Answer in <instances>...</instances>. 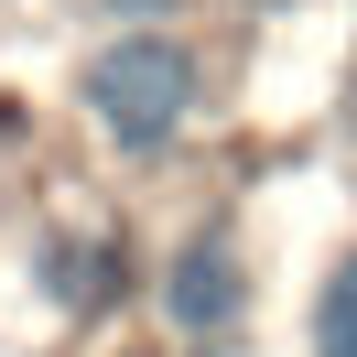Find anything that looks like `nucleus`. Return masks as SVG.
<instances>
[{"instance_id": "obj_1", "label": "nucleus", "mask_w": 357, "mask_h": 357, "mask_svg": "<svg viewBox=\"0 0 357 357\" xmlns=\"http://www.w3.org/2000/svg\"><path fill=\"white\" fill-rule=\"evenodd\" d=\"M195 109V54L174 33H119L109 54L87 66V119L119 141V152H162Z\"/></svg>"}, {"instance_id": "obj_2", "label": "nucleus", "mask_w": 357, "mask_h": 357, "mask_svg": "<svg viewBox=\"0 0 357 357\" xmlns=\"http://www.w3.org/2000/svg\"><path fill=\"white\" fill-rule=\"evenodd\" d=\"M249 314V260H238V238H184L174 260H162V325H184V335H227Z\"/></svg>"}, {"instance_id": "obj_3", "label": "nucleus", "mask_w": 357, "mask_h": 357, "mask_svg": "<svg viewBox=\"0 0 357 357\" xmlns=\"http://www.w3.org/2000/svg\"><path fill=\"white\" fill-rule=\"evenodd\" d=\"M33 282L54 314H109L119 303V249L109 238H44L33 249Z\"/></svg>"}, {"instance_id": "obj_4", "label": "nucleus", "mask_w": 357, "mask_h": 357, "mask_svg": "<svg viewBox=\"0 0 357 357\" xmlns=\"http://www.w3.org/2000/svg\"><path fill=\"white\" fill-rule=\"evenodd\" d=\"M314 357H357V249L325 271V292H314Z\"/></svg>"}, {"instance_id": "obj_5", "label": "nucleus", "mask_w": 357, "mask_h": 357, "mask_svg": "<svg viewBox=\"0 0 357 357\" xmlns=\"http://www.w3.org/2000/svg\"><path fill=\"white\" fill-rule=\"evenodd\" d=\"M119 22H162V11H174V0H109Z\"/></svg>"}]
</instances>
